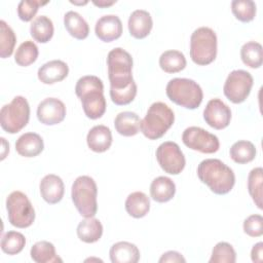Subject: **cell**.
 <instances>
[{
    "instance_id": "obj_1",
    "label": "cell",
    "mask_w": 263,
    "mask_h": 263,
    "mask_svg": "<svg viewBox=\"0 0 263 263\" xmlns=\"http://www.w3.org/2000/svg\"><path fill=\"white\" fill-rule=\"evenodd\" d=\"M197 176L203 184L219 195L230 192L235 184L233 171L216 158L202 160L197 166Z\"/></svg>"
},
{
    "instance_id": "obj_2",
    "label": "cell",
    "mask_w": 263,
    "mask_h": 263,
    "mask_svg": "<svg viewBox=\"0 0 263 263\" xmlns=\"http://www.w3.org/2000/svg\"><path fill=\"white\" fill-rule=\"evenodd\" d=\"M110 91H118L137 85L133 75V58L121 47L113 48L107 57Z\"/></svg>"
},
{
    "instance_id": "obj_3",
    "label": "cell",
    "mask_w": 263,
    "mask_h": 263,
    "mask_svg": "<svg viewBox=\"0 0 263 263\" xmlns=\"http://www.w3.org/2000/svg\"><path fill=\"white\" fill-rule=\"evenodd\" d=\"M175 121L173 110L162 102L153 103L140 122V129L149 140L161 138Z\"/></svg>"
},
{
    "instance_id": "obj_4",
    "label": "cell",
    "mask_w": 263,
    "mask_h": 263,
    "mask_svg": "<svg viewBox=\"0 0 263 263\" xmlns=\"http://www.w3.org/2000/svg\"><path fill=\"white\" fill-rule=\"evenodd\" d=\"M165 91L172 102L191 110L199 107L203 98L200 85L188 78L171 79L166 85Z\"/></svg>"
},
{
    "instance_id": "obj_5",
    "label": "cell",
    "mask_w": 263,
    "mask_h": 263,
    "mask_svg": "<svg viewBox=\"0 0 263 263\" xmlns=\"http://www.w3.org/2000/svg\"><path fill=\"white\" fill-rule=\"evenodd\" d=\"M98 188L89 176H79L72 185L71 197L79 214L84 218L93 217L98 211Z\"/></svg>"
},
{
    "instance_id": "obj_6",
    "label": "cell",
    "mask_w": 263,
    "mask_h": 263,
    "mask_svg": "<svg viewBox=\"0 0 263 263\" xmlns=\"http://www.w3.org/2000/svg\"><path fill=\"white\" fill-rule=\"evenodd\" d=\"M217 55V35L209 27H199L193 31L190 38L191 60L199 65L211 64Z\"/></svg>"
},
{
    "instance_id": "obj_7",
    "label": "cell",
    "mask_w": 263,
    "mask_h": 263,
    "mask_svg": "<svg viewBox=\"0 0 263 263\" xmlns=\"http://www.w3.org/2000/svg\"><path fill=\"white\" fill-rule=\"evenodd\" d=\"M29 119L30 106L28 101L22 96L14 97L9 104L1 108L0 124L6 133H18L28 124Z\"/></svg>"
},
{
    "instance_id": "obj_8",
    "label": "cell",
    "mask_w": 263,
    "mask_h": 263,
    "mask_svg": "<svg viewBox=\"0 0 263 263\" xmlns=\"http://www.w3.org/2000/svg\"><path fill=\"white\" fill-rule=\"evenodd\" d=\"M9 223L17 228H27L35 220V210L28 196L22 191H13L6 198Z\"/></svg>"
},
{
    "instance_id": "obj_9",
    "label": "cell",
    "mask_w": 263,
    "mask_h": 263,
    "mask_svg": "<svg viewBox=\"0 0 263 263\" xmlns=\"http://www.w3.org/2000/svg\"><path fill=\"white\" fill-rule=\"evenodd\" d=\"M253 76L245 70H233L227 76L223 86L225 97L234 104L246 101L253 86Z\"/></svg>"
},
{
    "instance_id": "obj_10",
    "label": "cell",
    "mask_w": 263,
    "mask_h": 263,
    "mask_svg": "<svg viewBox=\"0 0 263 263\" xmlns=\"http://www.w3.org/2000/svg\"><path fill=\"white\" fill-rule=\"evenodd\" d=\"M182 141L188 148L208 154L217 152L220 147L217 136L198 126L187 127L183 132Z\"/></svg>"
},
{
    "instance_id": "obj_11",
    "label": "cell",
    "mask_w": 263,
    "mask_h": 263,
    "mask_svg": "<svg viewBox=\"0 0 263 263\" xmlns=\"http://www.w3.org/2000/svg\"><path fill=\"white\" fill-rule=\"evenodd\" d=\"M156 159L160 167L167 174H180L186 164L185 156L175 142H163L156 150Z\"/></svg>"
},
{
    "instance_id": "obj_12",
    "label": "cell",
    "mask_w": 263,
    "mask_h": 263,
    "mask_svg": "<svg viewBox=\"0 0 263 263\" xmlns=\"http://www.w3.org/2000/svg\"><path fill=\"white\" fill-rule=\"evenodd\" d=\"M203 118L211 127L223 129L230 123L231 110L220 99H212L203 110Z\"/></svg>"
},
{
    "instance_id": "obj_13",
    "label": "cell",
    "mask_w": 263,
    "mask_h": 263,
    "mask_svg": "<svg viewBox=\"0 0 263 263\" xmlns=\"http://www.w3.org/2000/svg\"><path fill=\"white\" fill-rule=\"evenodd\" d=\"M66 116L65 104L57 98H46L37 107L38 120L45 125H54L64 120Z\"/></svg>"
},
{
    "instance_id": "obj_14",
    "label": "cell",
    "mask_w": 263,
    "mask_h": 263,
    "mask_svg": "<svg viewBox=\"0 0 263 263\" xmlns=\"http://www.w3.org/2000/svg\"><path fill=\"white\" fill-rule=\"evenodd\" d=\"M95 32L102 41L111 42L121 36L122 23L117 15L106 14L97 21Z\"/></svg>"
},
{
    "instance_id": "obj_15",
    "label": "cell",
    "mask_w": 263,
    "mask_h": 263,
    "mask_svg": "<svg viewBox=\"0 0 263 263\" xmlns=\"http://www.w3.org/2000/svg\"><path fill=\"white\" fill-rule=\"evenodd\" d=\"M104 90L95 89L87 91L79 97L85 115L90 119H98L102 117L106 111V99Z\"/></svg>"
},
{
    "instance_id": "obj_16",
    "label": "cell",
    "mask_w": 263,
    "mask_h": 263,
    "mask_svg": "<svg viewBox=\"0 0 263 263\" xmlns=\"http://www.w3.org/2000/svg\"><path fill=\"white\" fill-rule=\"evenodd\" d=\"M39 189L42 198L50 204L61 201L65 192L63 180L59 176L53 174L46 175L41 180Z\"/></svg>"
},
{
    "instance_id": "obj_17",
    "label": "cell",
    "mask_w": 263,
    "mask_h": 263,
    "mask_svg": "<svg viewBox=\"0 0 263 263\" xmlns=\"http://www.w3.org/2000/svg\"><path fill=\"white\" fill-rule=\"evenodd\" d=\"M69 73L68 65L61 60H52L38 69V79L44 84H52L64 80Z\"/></svg>"
},
{
    "instance_id": "obj_18",
    "label": "cell",
    "mask_w": 263,
    "mask_h": 263,
    "mask_svg": "<svg viewBox=\"0 0 263 263\" xmlns=\"http://www.w3.org/2000/svg\"><path fill=\"white\" fill-rule=\"evenodd\" d=\"M128 31L129 34L137 38L143 39L151 32L153 21L151 14L144 9H136L132 12L128 18Z\"/></svg>"
},
{
    "instance_id": "obj_19",
    "label": "cell",
    "mask_w": 263,
    "mask_h": 263,
    "mask_svg": "<svg viewBox=\"0 0 263 263\" xmlns=\"http://www.w3.org/2000/svg\"><path fill=\"white\" fill-rule=\"evenodd\" d=\"M86 142L90 150L99 153L105 152L112 144V133L106 125H96L88 132Z\"/></svg>"
},
{
    "instance_id": "obj_20",
    "label": "cell",
    "mask_w": 263,
    "mask_h": 263,
    "mask_svg": "<svg viewBox=\"0 0 263 263\" xmlns=\"http://www.w3.org/2000/svg\"><path fill=\"white\" fill-rule=\"evenodd\" d=\"M43 148V140L36 133H26L15 142L16 152L24 157H35L42 152Z\"/></svg>"
},
{
    "instance_id": "obj_21",
    "label": "cell",
    "mask_w": 263,
    "mask_h": 263,
    "mask_svg": "<svg viewBox=\"0 0 263 263\" xmlns=\"http://www.w3.org/2000/svg\"><path fill=\"white\" fill-rule=\"evenodd\" d=\"M110 260L113 263H137L140 260L138 247L128 241L114 243L109 252Z\"/></svg>"
},
{
    "instance_id": "obj_22",
    "label": "cell",
    "mask_w": 263,
    "mask_h": 263,
    "mask_svg": "<svg viewBox=\"0 0 263 263\" xmlns=\"http://www.w3.org/2000/svg\"><path fill=\"white\" fill-rule=\"evenodd\" d=\"M175 193L176 185L168 177L159 176L155 178L150 185L151 197L157 202H166L171 200Z\"/></svg>"
},
{
    "instance_id": "obj_23",
    "label": "cell",
    "mask_w": 263,
    "mask_h": 263,
    "mask_svg": "<svg viewBox=\"0 0 263 263\" xmlns=\"http://www.w3.org/2000/svg\"><path fill=\"white\" fill-rule=\"evenodd\" d=\"M140 117L137 113L130 111L120 112L116 115L114 126L118 134L124 137H132L140 130Z\"/></svg>"
},
{
    "instance_id": "obj_24",
    "label": "cell",
    "mask_w": 263,
    "mask_h": 263,
    "mask_svg": "<svg viewBox=\"0 0 263 263\" xmlns=\"http://www.w3.org/2000/svg\"><path fill=\"white\" fill-rule=\"evenodd\" d=\"M77 235L80 240L92 243L98 241L103 234V225L99 219L85 218L77 226Z\"/></svg>"
},
{
    "instance_id": "obj_25",
    "label": "cell",
    "mask_w": 263,
    "mask_h": 263,
    "mask_svg": "<svg viewBox=\"0 0 263 263\" xmlns=\"http://www.w3.org/2000/svg\"><path fill=\"white\" fill-rule=\"evenodd\" d=\"M64 25L68 33L76 39L82 40L88 36L89 27L86 21L76 11L70 10L64 15Z\"/></svg>"
},
{
    "instance_id": "obj_26",
    "label": "cell",
    "mask_w": 263,
    "mask_h": 263,
    "mask_svg": "<svg viewBox=\"0 0 263 263\" xmlns=\"http://www.w3.org/2000/svg\"><path fill=\"white\" fill-rule=\"evenodd\" d=\"M125 210L129 216L142 218L146 216L150 210V199L144 192H133L125 200Z\"/></svg>"
},
{
    "instance_id": "obj_27",
    "label": "cell",
    "mask_w": 263,
    "mask_h": 263,
    "mask_svg": "<svg viewBox=\"0 0 263 263\" xmlns=\"http://www.w3.org/2000/svg\"><path fill=\"white\" fill-rule=\"evenodd\" d=\"M30 255L32 260L36 263L62 262V259L55 253L54 246L46 240H41L34 243L31 248Z\"/></svg>"
},
{
    "instance_id": "obj_28",
    "label": "cell",
    "mask_w": 263,
    "mask_h": 263,
    "mask_svg": "<svg viewBox=\"0 0 263 263\" xmlns=\"http://www.w3.org/2000/svg\"><path fill=\"white\" fill-rule=\"evenodd\" d=\"M52 21L46 15L37 16L30 26V33L34 40L40 43L48 42L53 35Z\"/></svg>"
},
{
    "instance_id": "obj_29",
    "label": "cell",
    "mask_w": 263,
    "mask_h": 263,
    "mask_svg": "<svg viewBox=\"0 0 263 263\" xmlns=\"http://www.w3.org/2000/svg\"><path fill=\"white\" fill-rule=\"evenodd\" d=\"M159 66L166 73H177L186 67V58L179 50H166L159 57Z\"/></svg>"
},
{
    "instance_id": "obj_30",
    "label": "cell",
    "mask_w": 263,
    "mask_h": 263,
    "mask_svg": "<svg viewBox=\"0 0 263 263\" xmlns=\"http://www.w3.org/2000/svg\"><path fill=\"white\" fill-rule=\"evenodd\" d=\"M256 153L257 151H256L255 145L252 142L245 141V140L235 142L229 150L231 159L234 162L240 163V164L252 161L255 158Z\"/></svg>"
},
{
    "instance_id": "obj_31",
    "label": "cell",
    "mask_w": 263,
    "mask_h": 263,
    "mask_svg": "<svg viewBox=\"0 0 263 263\" xmlns=\"http://www.w3.org/2000/svg\"><path fill=\"white\" fill-rule=\"evenodd\" d=\"M240 57L245 65L250 68H259L263 62L262 45L256 41H249L241 46Z\"/></svg>"
},
{
    "instance_id": "obj_32",
    "label": "cell",
    "mask_w": 263,
    "mask_h": 263,
    "mask_svg": "<svg viewBox=\"0 0 263 263\" xmlns=\"http://www.w3.org/2000/svg\"><path fill=\"white\" fill-rule=\"evenodd\" d=\"M262 167L253 168L248 176V190L258 209H262Z\"/></svg>"
},
{
    "instance_id": "obj_33",
    "label": "cell",
    "mask_w": 263,
    "mask_h": 263,
    "mask_svg": "<svg viewBox=\"0 0 263 263\" xmlns=\"http://www.w3.org/2000/svg\"><path fill=\"white\" fill-rule=\"evenodd\" d=\"M26 245L25 236L17 231H7L1 239V250L8 255L21 253Z\"/></svg>"
},
{
    "instance_id": "obj_34",
    "label": "cell",
    "mask_w": 263,
    "mask_h": 263,
    "mask_svg": "<svg viewBox=\"0 0 263 263\" xmlns=\"http://www.w3.org/2000/svg\"><path fill=\"white\" fill-rule=\"evenodd\" d=\"M38 53L37 45L33 41L27 40L17 47L14 54V61L18 66L27 67L37 60Z\"/></svg>"
},
{
    "instance_id": "obj_35",
    "label": "cell",
    "mask_w": 263,
    "mask_h": 263,
    "mask_svg": "<svg viewBox=\"0 0 263 263\" xmlns=\"http://www.w3.org/2000/svg\"><path fill=\"white\" fill-rule=\"evenodd\" d=\"M0 57L6 59L13 52L16 37L13 30L3 20L0 21Z\"/></svg>"
},
{
    "instance_id": "obj_36",
    "label": "cell",
    "mask_w": 263,
    "mask_h": 263,
    "mask_svg": "<svg viewBox=\"0 0 263 263\" xmlns=\"http://www.w3.org/2000/svg\"><path fill=\"white\" fill-rule=\"evenodd\" d=\"M231 10L238 21L248 23L256 15V3L252 0H233Z\"/></svg>"
},
{
    "instance_id": "obj_37",
    "label": "cell",
    "mask_w": 263,
    "mask_h": 263,
    "mask_svg": "<svg viewBox=\"0 0 263 263\" xmlns=\"http://www.w3.org/2000/svg\"><path fill=\"white\" fill-rule=\"evenodd\" d=\"M235 261L236 253L230 243L220 241L213 248L210 263H234Z\"/></svg>"
},
{
    "instance_id": "obj_38",
    "label": "cell",
    "mask_w": 263,
    "mask_h": 263,
    "mask_svg": "<svg viewBox=\"0 0 263 263\" xmlns=\"http://www.w3.org/2000/svg\"><path fill=\"white\" fill-rule=\"evenodd\" d=\"M48 1H36V0H22L17 5V15L24 22H30L38 11V8L47 4Z\"/></svg>"
},
{
    "instance_id": "obj_39",
    "label": "cell",
    "mask_w": 263,
    "mask_h": 263,
    "mask_svg": "<svg viewBox=\"0 0 263 263\" xmlns=\"http://www.w3.org/2000/svg\"><path fill=\"white\" fill-rule=\"evenodd\" d=\"M95 89L104 90V84L99 77L93 75L82 76L81 78L78 79L75 85V92L78 98L83 93L90 90H95Z\"/></svg>"
},
{
    "instance_id": "obj_40",
    "label": "cell",
    "mask_w": 263,
    "mask_h": 263,
    "mask_svg": "<svg viewBox=\"0 0 263 263\" xmlns=\"http://www.w3.org/2000/svg\"><path fill=\"white\" fill-rule=\"evenodd\" d=\"M243 231L249 236L259 237L263 234V218L261 215L255 214L249 216L243 221Z\"/></svg>"
},
{
    "instance_id": "obj_41",
    "label": "cell",
    "mask_w": 263,
    "mask_h": 263,
    "mask_svg": "<svg viewBox=\"0 0 263 263\" xmlns=\"http://www.w3.org/2000/svg\"><path fill=\"white\" fill-rule=\"evenodd\" d=\"M159 262L160 263H163V262H173V263H177V262H186L185 258L179 253V252H176V251H168L164 254H162V256L160 257L159 259Z\"/></svg>"
},
{
    "instance_id": "obj_42",
    "label": "cell",
    "mask_w": 263,
    "mask_h": 263,
    "mask_svg": "<svg viewBox=\"0 0 263 263\" xmlns=\"http://www.w3.org/2000/svg\"><path fill=\"white\" fill-rule=\"evenodd\" d=\"M252 261L255 263H261L263 261V242H257L253 246L251 251Z\"/></svg>"
},
{
    "instance_id": "obj_43",
    "label": "cell",
    "mask_w": 263,
    "mask_h": 263,
    "mask_svg": "<svg viewBox=\"0 0 263 263\" xmlns=\"http://www.w3.org/2000/svg\"><path fill=\"white\" fill-rule=\"evenodd\" d=\"M116 1H92V3L99 7H107V6H110L112 4H114Z\"/></svg>"
},
{
    "instance_id": "obj_44",
    "label": "cell",
    "mask_w": 263,
    "mask_h": 263,
    "mask_svg": "<svg viewBox=\"0 0 263 263\" xmlns=\"http://www.w3.org/2000/svg\"><path fill=\"white\" fill-rule=\"evenodd\" d=\"M71 3H74V4H86L87 1H84V2H75V1H70Z\"/></svg>"
}]
</instances>
